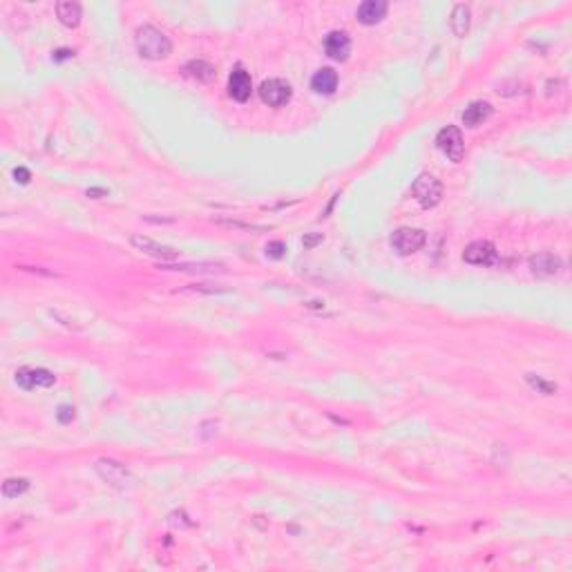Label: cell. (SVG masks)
<instances>
[{"mask_svg":"<svg viewBox=\"0 0 572 572\" xmlns=\"http://www.w3.org/2000/svg\"><path fill=\"white\" fill-rule=\"evenodd\" d=\"M436 145H438V150L454 164H459L463 159V155H465L463 132H461V128H456V125H448V128H443L438 132Z\"/></svg>","mask_w":572,"mask_h":572,"instance_id":"4","label":"cell"},{"mask_svg":"<svg viewBox=\"0 0 572 572\" xmlns=\"http://www.w3.org/2000/svg\"><path fill=\"white\" fill-rule=\"evenodd\" d=\"M56 418H59L61 425H70L74 420V407L72 405H61L59 411H56Z\"/></svg>","mask_w":572,"mask_h":572,"instance_id":"22","label":"cell"},{"mask_svg":"<svg viewBox=\"0 0 572 572\" xmlns=\"http://www.w3.org/2000/svg\"><path fill=\"white\" fill-rule=\"evenodd\" d=\"M293 90L291 85L282 81V78H269L259 85V99L266 103L269 108H282L291 101Z\"/></svg>","mask_w":572,"mask_h":572,"instance_id":"5","label":"cell"},{"mask_svg":"<svg viewBox=\"0 0 572 572\" xmlns=\"http://www.w3.org/2000/svg\"><path fill=\"white\" fill-rule=\"evenodd\" d=\"M14 179L18 181V184H29L31 173H29L27 168H16V170H14Z\"/></svg>","mask_w":572,"mask_h":572,"instance_id":"25","label":"cell"},{"mask_svg":"<svg viewBox=\"0 0 572 572\" xmlns=\"http://www.w3.org/2000/svg\"><path fill=\"white\" fill-rule=\"evenodd\" d=\"M184 72L190 78H197V81H201V83H208L215 78V65H210L208 61H190V63H186Z\"/></svg>","mask_w":572,"mask_h":572,"instance_id":"18","label":"cell"},{"mask_svg":"<svg viewBox=\"0 0 572 572\" xmlns=\"http://www.w3.org/2000/svg\"><path fill=\"white\" fill-rule=\"evenodd\" d=\"M530 269L536 278H550L562 271V259L552 253H539L530 257Z\"/></svg>","mask_w":572,"mask_h":572,"instance_id":"12","label":"cell"},{"mask_svg":"<svg viewBox=\"0 0 572 572\" xmlns=\"http://www.w3.org/2000/svg\"><path fill=\"white\" fill-rule=\"evenodd\" d=\"M217 224L224 226V228H239V231H250V233H264V231H269L266 226L242 224V222H235V220H217Z\"/></svg>","mask_w":572,"mask_h":572,"instance_id":"21","label":"cell"},{"mask_svg":"<svg viewBox=\"0 0 572 572\" xmlns=\"http://www.w3.org/2000/svg\"><path fill=\"white\" fill-rule=\"evenodd\" d=\"M425 242H427V235H425V231H420V228H398V231L392 233V237H389L392 248L403 257L420 250L422 246H425Z\"/></svg>","mask_w":572,"mask_h":572,"instance_id":"3","label":"cell"},{"mask_svg":"<svg viewBox=\"0 0 572 572\" xmlns=\"http://www.w3.org/2000/svg\"><path fill=\"white\" fill-rule=\"evenodd\" d=\"M74 56V52L72 50H59L54 54V61H63V59H72Z\"/></svg>","mask_w":572,"mask_h":572,"instance_id":"27","label":"cell"},{"mask_svg":"<svg viewBox=\"0 0 572 572\" xmlns=\"http://www.w3.org/2000/svg\"><path fill=\"white\" fill-rule=\"evenodd\" d=\"M253 92V81H250V74L244 70L242 65H237L231 78H228V96L237 103H246Z\"/></svg>","mask_w":572,"mask_h":572,"instance_id":"10","label":"cell"},{"mask_svg":"<svg viewBox=\"0 0 572 572\" xmlns=\"http://www.w3.org/2000/svg\"><path fill=\"white\" fill-rule=\"evenodd\" d=\"M324 242V237H322V233H313V235H306L304 239H302V244H304V248L308 250V248H315L317 244H322Z\"/></svg>","mask_w":572,"mask_h":572,"instance_id":"24","label":"cell"},{"mask_svg":"<svg viewBox=\"0 0 572 572\" xmlns=\"http://www.w3.org/2000/svg\"><path fill=\"white\" fill-rule=\"evenodd\" d=\"M284 250H286L284 242H271V244L266 246V255L273 257V259H282V257H284Z\"/></svg>","mask_w":572,"mask_h":572,"instance_id":"23","label":"cell"},{"mask_svg":"<svg viewBox=\"0 0 572 572\" xmlns=\"http://www.w3.org/2000/svg\"><path fill=\"white\" fill-rule=\"evenodd\" d=\"M87 197H92V199H101V197H108V190L106 188H87Z\"/></svg>","mask_w":572,"mask_h":572,"instance_id":"26","label":"cell"},{"mask_svg":"<svg viewBox=\"0 0 572 572\" xmlns=\"http://www.w3.org/2000/svg\"><path fill=\"white\" fill-rule=\"evenodd\" d=\"M492 106L487 101H474L470 106L465 108L463 112V123L467 128H478V125H483L489 117H492Z\"/></svg>","mask_w":572,"mask_h":572,"instance_id":"14","label":"cell"},{"mask_svg":"<svg viewBox=\"0 0 572 572\" xmlns=\"http://www.w3.org/2000/svg\"><path fill=\"white\" fill-rule=\"evenodd\" d=\"M324 50L327 56L334 61H347L351 54V38L347 36V31H329V36L324 38Z\"/></svg>","mask_w":572,"mask_h":572,"instance_id":"11","label":"cell"},{"mask_svg":"<svg viewBox=\"0 0 572 572\" xmlns=\"http://www.w3.org/2000/svg\"><path fill=\"white\" fill-rule=\"evenodd\" d=\"M130 244L141 250L143 255H150L155 259H162V262H170V259H177L179 257V250L173 248V246H166V244H159L155 239L145 237V235H132L130 237Z\"/></svg>","mask_w":572,"mask_h":572,"instance_id":"7","label":"cell"},{"mask_svg":"<svg viewBox=\"0 0 572 572\" xmlns=\"http://www.w3.org/2000/svg\"><path fill=\"white\" fill-rule=\"evenodd\" d=\"M94 470L96 474L106 480L108 485L112 487H128L130 485V472L125 470V465L117 463V461H112V459H99L96 465H94Z\"/></svg>","mask_w":572,"mask_h":572,"instance_id":"6","label":"cell"},{"mask_svg":"<svg viewBox=\"0 0 572 572\" xmlns=\"http://www.w3.org/2000/svg\"><path fill=\"white\" fill-rule=\"evenodd\" d=\"M525 382H528L534 392H539L543 396H552L557 392V385L550 382V380H545L541 378V376H536V373H525Z\"/></svg>","mask_w":572,"mask_h":572,"instance_id":"20","label":"cell"},{"mask_svg":"<svg viewBox=\"0 0 572 572\" xmlns=\"http://www.w3.org/2000/svg\"><path fill=\"white\" fill-rule=\"evenodd\" d=\"M470 22H472V11L467 5H456L454 11H452V18H450V27L454 31V36H467V31H470Z\"/></svg>","mask_w":572,"mask_h":572,"instance_id":"17","label":"cell"},{"mask_svg":"<svg viewBox=\"0 0 572 572\" xmlns=\"http://www.w3.org/2000/svg\"><path fill=\"white\" fill-rule=\"evenodd\" d=\"M56 16L63 22L65 27H78L81 25V18H83V9L78 3H72V0H61L59 5H56Z\"/></svg>","mask_w":572,"mask_h":572,"instance_id":"15","label":"cell"},{"mask_svg":"<svg viewBox=\"0 0 572 572\" xmlns=\"http://www.w3.org/2000/svg\"><path fill=\"white\" fill-rule=\"evenodd\" d=\"M311 87L317 94H334L338 87V74L331 67H322L317 70L311 78Z\"/></svg>","mask_w":572,"mask_h":572,"instance_id":"16","label":"cell"},{"mask_svg":"<svg viewBox=\"0 0 572 572\" xmlns=\"http://www.w3.org/2000/svg\"><path fill=\"white\" fill-rule=\"evenodd\" d=\"M387 9L389 5L385 0H364V3L358 7V20L362 25H376V22H380L385 16H387Z\"/></svg>","mask_w":572,"mask_h":572,"instance_id":"13","label":"cell"},{"mask_svg":"<svg viewBox=\"0 0 572 572\" xmlns=\"http://www.w3.org/2000/svg\"><path fill=\"white\" fill-rule=\"evenodd\" d=\"M29 489V478H7L3 483V496L5 499H18Z\"/></svg>","mask_w":572,"mask_h":572,"instance_id":"19","label":"cell"},{"mask_svg":"<svg viewBox=\"0 0 572 572\" xmlns=\"http://www.w3.org/2000/svg\"><path fill=\"white\" fill-rule=\"evenodd\" d=\"M411 192H414L416 201L422 206V208H436L443 199V184L431 175H420L414 186H411Z\"/></svg>","mask_w":572,"mask_h":572,"instance_id":"2","label":"cell"},{"mask_svg":"<svg viewBox=\"0 0 572 572\" xmlns=\"http://www.w3.org/2000/svg\"><path fill=\"white\" fill-rule=\"evenodd\" d=\"M134 48L145 61H164L173 52V43L162 29L152 25H143L134 34Z\"/></svg>","mask_w":572,"mask_h":572,"instance_id":"1","label":"cell"},{"mask_svg":"<svg viewBox=\"0 0 572 572\" xmlns=\"http://www.w3.org/2000/svg\"><path fill=\"white\" fill-rule=\"evenodd\" d=\"M16 382L20 389H25V392H31V389H48L56 382V376L48 369H20L16 373Z\"/></svg>","mask_w":572,"mask_h":572,"instance_id":"9","label":"cell"},{"mask_svg":"<svg viewBox=\"0 0 572 572\" xmlns=\"http://www.w3.org/2000/svg\"><path fill=\"white\" fill-rule=\"evenodd\" d=\"M463 259L467 262V264H474V266H489L496 262V248L492 242L478 239V242H472L463 250Z\"/></svg>","mask_w":572,"mask_h":572,"instance_id":"8","label":"cell"}]
</instances>
